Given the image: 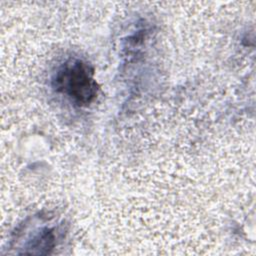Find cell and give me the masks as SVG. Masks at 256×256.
<instances>
[{
	"label": "cell",
	"instance_id": "1",
	"mask_svg": "<svg viewBox=\"0 0 256 256\" xmlns=\"http://www.w3.org/2000/svg\"><path fill=\"white\" fill-rule=\"evenodd\" d=\"M52 86L79 107L90 105L97 97L99 86L94 69L87 62L73 59L65 62L55 73Z\"/></svg>",
	"mask_w": 256,
	"mask_h": 256
},
{
	"label": "cell",
	"instance_id": "2",
	"mask_svg": "<svg viewBox=\"0 0 256 256\" xmlns=\"http://www.w3.org/2000/svg\"><path fill=\"white\" fill-rule=\"evenodd\" d=\"M54 234L52 229L45 228L40 234H38L30 243L29 248L31 249H47L52 248L54 245Z\"/></svg>",
	"mask_w": 256,
	"mask_h": 256
}]
</instances>
